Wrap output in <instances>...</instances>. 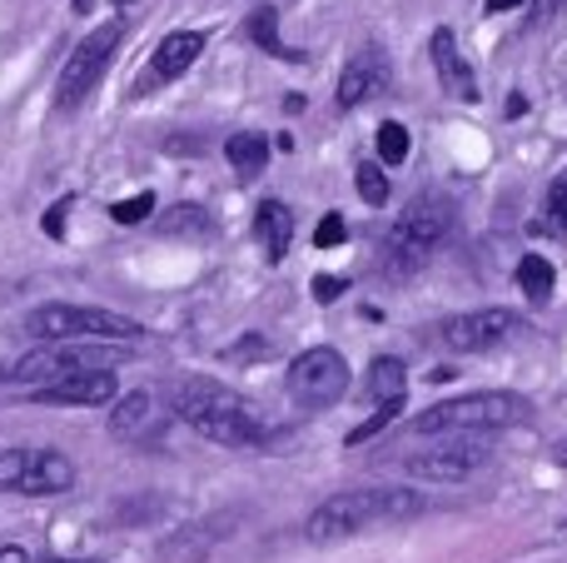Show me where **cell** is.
<instances>
[{
  "label": "cell",
  "mask_w": 567,
  "mask_h": 563,
  "mask_svg": "<svg viewBox=\"0 0 567 563\" xmlns=\"http://www.w3.org/2000/svg\"><path fill=\"white\" fill-rule=\"evenodd\" d=\"M169 409H175L195 434L215 439V444H229V449H249V444H265L269 439V429L259 424L255 409H249L229 385L205 379V375L179 379V385L169 389Z\"/></svg>",
  "instance_id": "6da1fadb"
},
{
  "label": "cell",
  "mask_w": 567,
  "mask_h": 563,
  "mask_svg": "<svg viewBox=\"0 0 567 563\" xmlns=\"http://www.w3.org/2000/svg\"><path fill=\"white\" fill-rule=\"evenodd\" d=\"M429 509V499L413 489H349V494L323 499L309 514V539L313 544H339V539L359 534L373 524H393V519H413Z\"/></svg>",
  "instance_id": "7a4b0ae2"
},
{
  "label": "cell",
  "mask_w": 567,
  "mask_h": 563,
  "mask_svg": "<svg viewBox=\"0 0 567 563\" xmlns=\"http://www.w3.org/2000/svg\"><path fill=\"white\" fill-rule=\"evenodd\" d=\"M528 414H533V405L523 395H508V389H483V395L443 399V405L423 409V414L413 419V434H488V429L523 424Z\"/></svg>",
  "instance_id": "3957f363"
},
{
  "label": "cell",
  "mask_w": 567,
  "mask_h": 563,
  "mask_svg": "<svg viewBox=\"0 0 567 563\" xmlns=\"http://www.w3.org/2000/svg\"><path fill=\"white\" fill-rule=\"evenodd\" d=\"M25 335L45 345H95V339L115 345V339H145V325L95 305H40L25 315Z\"/></svg>",
  "instance_id": "277c9868"
},
{
  "label": "cell",
  "mask_w": 567,
  "mask_h": 563,
  "mask_svg": "<svg viewBox=\"0 0 567 563\" xmlns=\"http://www.w3.org/2000/svg\"><path fill=\"white\" fill-rule=\"evenodd\" d=\"M449 229H453V205L449 199H439V195L413 199V205L403 209L399 225L389 229V239H383V269H389L393 279L423 269L433 249L449 239Z\"/></svg>",
  "instance_id": "5b68a950"
},
{
  "label": "cell",
  "mask_w": 567,
  "mask_h": 563,
  "mask_svg": "<svg viewBox=\"0 0 567 563\" xmlns=\"http://www.w3.org/2000/svg\"><path fill=\"white\" fill-rule=\"evenodd\" d=\"M120 40H125V20H110V25L90 30V35L70 50L65 70H60V80H55V105L60 110H75L80 100L100 85V75H105L110 55L120 50Z\"/></svg>",
  "instance_id": "8992f818"
},
{
  "label": "cell",
  "mask_w": 567,
  "mask_h": 563,
  "mask_svg": "<svg viewBox=\"0 0 567 563\" xmlns=\"http://www.w3.org/2000/svg\"><path fill=\"white\" fill-rule=\"evenodd\" d=\"M75 484V464H70L60 449H6L0 454V489L10 494H65Z\"/></svg>",
  "instance_id": "52a82bcc"
},
{
  "label": "cell",
  "mask_w": 567,
  "mask_h": 563,
  "mask_svg": "<svg viewBox=\"0 0 567 563\" xmlns=\"http://www.w3.org/2000/svg\"><path fill=\"white\" fill-rule=\"evenodd\" d=\"M349 389V359L339 349L319 345V349H303L299 359L289 365V395L309 409H329L343 399Z\"/></svg>",
  "instance_id": "ba28073f"
},
{
  "label": "cell",
  "mask_w": 567,
  "mask_h": 563,
  "mask_svg": "<svg viewBox=\"0 0 567 563\" xmlns=\"http://www.w3.org/2000/svg\"><path fill=\"white\" fill-rule=\"evenodd\" d=\"M483 464H488V444H483V434H468V439H443L429 454H413L409 474L433 479V484H463V479H473Z\"/></svg>",
  "instance_id": "9c48e42d"
},
{
  "label": "cell",
  "mask_w": 567,
  "mask_h": 563,
  "mask_svg": "<svg viewBox=\"0 0 567 563\" xmlns=\"http://www.w3.org/2000/svg\"><path fill=\"white\" fill-rule=\"evenodd\" d=\"M518 329V315L513 309H473V315H453L443 319V345L458 349V355H483V349L503 345V339Z\"/></svg>",
  "instance_id": "30bf717a"
},
{
  "label": "cell",
  "mask_w": 567,
  "mask_h": 563,
  "mask_svg": "<svg viewBox=\"0 0 567 563\" xmlns=\"http://www.w3.org/2000/svg\"><path fill=\"white\" fill-rule=\"evenodd\" d=\"M389 55H383V45H363L349 55V65H343L339 75V110H353L363 105V100H379L383 90H389Z\"/></svg>",
  "instance_id": "8fae6325"
},
{
  "label": "cell",
  "mask_w": 567,
  "mask_h": 563,
  "mask_svg": "<svg viewBox=\"0 0 567 563\" xmlns=\"http://www.w3.org/2000/svg\"><path fill=\"white\" fill-rule=\"evenodd\" d=\"M429 50H433V70H439V80H443V95L463 100V105H468V100H478V75H473V65L463 60L458 35H453L449 25L433 30Z\"/></svg>",
  "instance_id": "7c38bea8"
},
{
  "label": "cell",
  "mask_w": 567,
  "mask_h": 563,
  "mask_svg": "<svg viewBox=\"0 0 567 563\" xmlns=\"http://www.w3.org/2000/svg\"><path fill=\"white\" fill-rule=\"evenodd\" d=\"M120 399V385L110 369H95V375H70V379H55V385H40L35 389V405H110Z\"/></svg>",
  "instance_id": "4fadbf2b"
},
{
  "label": "cell",
  "mask_w": 567,
  "mask_h": 563,
  "mask_svg": "<svg viewBox=\"0 0 567 563\" xmlns=\"http://www.w3.org/2000/svg\"><path fill=\"white\" fill-rule=\"evenodd\" d=\"M199 55H205V35H199V30H175V35H165V40L155 45L150 75H159V80H179Z\"/></svg>",
  "instance_id": "5bb4252c"
},
{
  "label": "cell",
  "mask_w": 567,
  "mask_h": 563,
  "mask_svg": "<svg viewBox=\"0 0 567 563\" xmlns=\"http://www.w3.org/2000/svg\"><path fill=\"white\" fill-rule=\"evenodd\" d=\"M255 239L265 245V255L279 259L289 255V239H293V215H289V205L284 199H265V205L255 209Z\"/></svg>",
  "instance_id": "9a60e30c"
},
{
  "label": "cell",
  "mask_w": 567,
  "mask_h": 563,
  "mask_svg": "<svg viewBox=\"0 0 567 563\" xmlns=\"http://www.w3.org/2000/svg\"><path fill=\"white\" fill-rule=\"evenodd\" d=\"M155 424H159V414H155V395H145V389L125 395V399L115 405V414H110V429H115L120 439H145Z\"/></svg>",
  "instance_id": "2e32d148"
},
{
  "label": "cell",
  "mask_w": 567,
  "mask_h": 563,
  "mask_svg": "<svg viewBox=\"0 0 567 563\" xmlns=\"http://www.w3.org/2000/svg\"><path fill=\"white\" fill-rule=\"evenodd\" d=\"M369 395L379 399V405H403V395H409V369H403V359L393 355H379L369 365Z\"/></svg>",
  "instance_id": "e0dca14e"
},
{
  "label": "cell",
  "mask_w": 567,
  "mask_h": 563,
  "mask_svg": "<svg viewBox=\"0 0 567 563\" xmlns=\"http://www.w3.org/2000/svg\"><path fill=\"white\" fill-rule=\"evenodd\" d=\"M225 155H229V165H235L239 180H259L269 165V140L255 135V130H245V135H229Z\"/></svg>",
  "instance_id": "ac0fdd59"
},
{
  "label": "cell",
  "mask_w": 567,
  "mask_h": 563,
  "mask_svg": "<svg viewBox=\"0 0 567 563\" xmlns=\"http://www.w3.org/2000/svg\"><path fill=\"white\" fill-rule=\"evenodd\" d=\"M245 40H255V45L269 50L275 60H309L303 50H289V45L279 40V10H275V6H259L255 16L245 20Z\"/></svg>",
  "instance_id": "d6986e66"
},
{
  "label": "cell",
  "mask_w": 567,
  "mask_h": 563,
  "mask_svg": "<svg viewBox=\"0 0 567 563\" xmlns=\"http://www.w3.org/2000/svg\"><path fill=\"white\" fill-rule=\"evenodd\" d=\"M553 279H558V275H553L548 259H543V255H523V265H518V285H523V295L538 299V305H543V299L553 295Z\"/></svg>",
  "instance_id": "ffe728a7"
},
{
  "label": "cell",
  "mask_w": 567,
  "mask_h": 563,
  "mask_svg": "<svg viewBox=\"0 0 567 563\" xmlns=\"http://www.w3.org/2000/svg\"><path fill=\"white\" fill-rule=\"evenodd\" d=\"M409 150H413L409 130H403L399 120H383V125H379V160H383V165H403V160H409Z\"/></svg>",
  "instance_id": "44dd1931"
},
{
  "label": "cell",
  "mask_w": 567,
  "mask_h": 563,
  "mask_svg": "<svg viewBox=\"0 0 567 563\" xmlns=\"http://www.w3.org/2000/svg\"><path fill=\"white\" fill-rule=\"evenodd\" d=\"M353 185H359L363 205H389V175H383V165L363 160V165L353 170Z\"/></svg>",
  "instance_id": "7402d4cb"
},
{
  "label": "cell",
  "mask_w": 567,
  "mask_h": 563,
  "mask_svg": "<svg viewBox=\"0 0 567 563\" xmlns=\"http://www.w3.org/2000/svg\"><path fill=\"white\" fill-rule=\"evenodd\" d=\"M150 215H155V195H150V190H140V195L110 205V219H115V225H140V219H150Z\"/></svg>",
  "instance_id": "603a6c76"
},
{
  "label": "cell",
  "mask_w": 567,
  "mask_h": 563,
  "mask_svg": "<svg viewBox=\"0 0 567 563\" xmlns=\"http://www.w3.org/2000/svg\"><path fill=\"white\" fill-rule=\"evenodd\" d=\"M548 229L553 235H567V170L548 185Z\"/></svg>",
  "instance_id": "cb8c5ba5"
},
{
  "label": "cell",
  "mask_w": 567,
  "mask_h": 563,
  "mask_svg": "<svg viewBox=\"0 0 567 563\" xmlns=\"http://www.w3.org/2000/svg\"><path fill=\"white\" fill-rule=\"evenodd\" d=\"M165 229H169V235H185V229H209V219H205V209L179 205V209H169V215H165Z\"/></svg>",
  "instance_id": "d4e9b609"
},
{
  "label": "cell",
  "mask_w": 567,
  "mask_h": 563,
  "mask_svg": "<svg viewBox=\"0 0 567 563\" xmlns=\"http://www.w3.org/2000/svg\"><path fill=\"white\" fill-rule=\"evenodd\" d=\"M343 235H349L343 215H339V209H329V215L319 219V229H313V245H319V249H333V245H343Z\"/></svg>",
  "instance_id": "484cf974"
},
{
  "label": "cell",
  "mask_w": 567,
  "mask_h": 563,
  "mask_svg": "<svg viewBox=\"0 0 567 563\" xmlns=\"http://www.w3.org/2000/svg\"><path fill=\"white\" fill-rule=\"evenodd\" d=\"M343 289H349V279L343 275H313V299H319V305H333Z\"/></svg>",
  "instance_id": "4316f807"
},
{
  "label": "cell",
  "mask_w": 567,
  "mask_h": 563,
  "mask_svg": "<svg viewBox=\"0 0 567 563\" xmlns=\"http://www.w3.org/2000/svg\"><path fill=\"white\" fill-rule=\"evenodd\" d=\"M65 215H70V195H65V199H55V205H50V215L40 219L50 239H60V235H65Z\"/></svg>",
  "instance_id": "83f0119b"
},
{
  "label": "cell",
  "mask_w": 567,
  "mask_h": 563,
  "mask_svg": "<svg viewBox=\"0 0 567 563\" xmlns=\"http://www.w3.org/2000/svg\"><path fill=\"white\" fill-rule=\"evenodd\" d=\"M0 563H30V559H25V549L6 544V549H0Z\"/></svg>",
  "instance_id": "f1b7e54d"
},
{
  "label": "cell",
  "mask_w": 567,
  "mask_h": 563,
  "mask_svg": "<svg viewBox=\"0 0 567 563\" xmlns=\"http://www.w3.org/2000/svg\"><path fill=\"white\" fill-rule=\"evenodd\" d=\"M483 6H488V10H493V16H503V10H518V6H523V0H483Z\"/></svg>",
  "instance_id": "f546056e"
},
{
  "label": "cell",
  "mask_w": 567,
  "mask_h": 563,
  "mask_svg": "<svg viewBox=\"0 0 567 563\" xmlns=\"http://www.w3.org/2000/svg\"><path fill=\"white\" fill-rule=\"evenodd\" d=\"M523 110H528V100H523V95H513V100H508V120H518Z\"/></svg>",
  "instance_id": "4dcf8cb0"
},
{
  "label": "cell",
  "mask_w": 567,
  "mask_h": 563,
  "mask_svg": "<svg viewBox=\"0 0 567 563\" xmlns=\"http://www.w3.org/2000/svg\"><path fill=\"white\" fill-rule=\"evenodd\" d=\"M70 6H75V16H90V6H95V0H70Z\"/></svg>",
  "instance_id": "1f68e13d"
},
{
  "label": "cell",
  "mask_w": 567,
  "mask_h": 563,
  "mask_svg": "<svg viewBox=\"0 0 567 563\" xmlns=\"http://www.w3.org/2000/svg\"><path fill=\"white\" fill-rule=\"evenodd\" d=\"M40 563H75V559H40Z\"/></svg>",
  "instance_id": "d6a6232c"
},
{
  "label": "cell",
  "mask_w": 567,
  "mask_h": 563,
  "mask_svg": "<svg viewBox=\"0 0 567 563\" xmlns=\"http://www.w3.org/2000/svg\"><path fill=\"white\" fill-rule=\"evenodd\" d=\"M115 6H120V10H125V6H130V0H115Z\"/></svg>",
  "instance_id": "836d02e7"
}]
</instances>
